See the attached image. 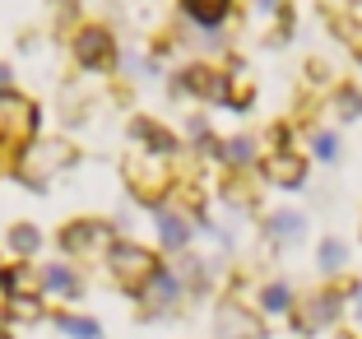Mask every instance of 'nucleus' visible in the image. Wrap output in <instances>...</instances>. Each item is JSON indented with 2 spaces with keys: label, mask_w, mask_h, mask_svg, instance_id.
I'll return each instance as SVG.
<instances>
[{
  "label": "nucleus",
  "mask_w": 362,
  "mask_h": 339,
  "mask_svg": "<svg viewBox=\"0 0 362 339\" xmlns=\"http://www.w3.org/2000/svg\"><path fill=\"white\" fill-rule=\"evenodd\" d=\"M107 260H112V275H117L121 284H153V279L163 275L158 260H153L144 246H135V242H112Z\"/></svg>",
  "instance_id": "f257e3e1"
},
{
  "label": "nucleus",
  "mask_w": 362,
  "mask_h": 339,
  "mask_svg": "<svg viewBox=\"0 0 362 339\" xmlns=\"http://www.w3.org/2000/svg\"><path fill=\"white\" fill-rule=\"evenodd\" d=\"M107 223L98 219H79V223H65V233H61V246L70 255H98V251H112V242H107Z\"/></svg>",
  "instance_id": "f03ea898"
},
{
  "label": "nucleus",
  "mask_w": 362,
  "mask_h": 339,
  "mask_svg": "<svg viewBox=\"0 0 362 339\" xmlns=\"http://www.w3.org/2000/svg\"><path fill=\"white\" fill-rule=\"evenodd\" d=\"M75 56H79V65H88V70L107 65V61H112V33L98 28V23L79 28V33H75Z\"/></svg>",
  "instance_id": "7ed1b4c3"
},
{
  "label": "nucleus",
  "mask_w": 362,
  "mask_h": 339,
  "mask_svg": "<svg viewBox=\"0 0 362 339\" xmlns=\"http://www.w3.org/2000/svg\"><path fill=\"white\" fill-rule=\"evenodd\" d=\"M265 177L274 181V186H302V177H307V163H302L298 154H274V159L265 163Z\"/></svg>",
  "instance_id": "20e7f679"
},
{
  "label": "nucleus",
  "mask_w": 362,
  "mask_h": 339,
  "mask_svg": "<svg viewBox=\"0 0 362 339\" xmlns=\"http://www.w3.org/2000/svg\"><path fill=\"white\" fill-rule=\"evenodd\" d=\"M177 88H191V93H204V98H223V74H214L209 65H191V70L177 79Z\"/></svg>",
  "instance_id": "39448f33"
},
{
  "label": "nucleus",
  "mask_w": 362,
  "mask_h": 339,
  "mask_svg": "<svg viewBox=\"0 0 362 339\" xmlns=\"http://www.w3.org/2000/svg\"><path fill=\"white\" fill-rule=\"evenodd\" d=\"M334 311H339V297H330V293L307 297V302H302V316H298V330H316V326H325V321H334Z\"/></svg>",
  "instance_id": "423d86ee"
},
{
  "label": "nucleus",
  "mask_w": 362,
  "mask_h": 339,
  "mask_svg": "<svg viewBox=\"0 0 362 339\" xmlns=\"http://www.w3.org/2000/svg\"><path fill=\"white\" fill-rule=\"evenodd\" d=\"M153 219H158V233L168 246H186L191 242V223L181 219L177 209H168V205H153Z\"/></svg>",
  "instance_id": "0eeeda50"
},
{
  "label": "nucleus",
  "mask_w": 362,
  "mask_h": 339,
  "mask_svg": "<svg viewBox=\"0 0 362 339\" xmlns=\"http://www.w3.org/2000/svg\"><path fill=\"white\" fill-rule=\"evenodd\" d=\"M130 135H135V144L153 149V154H172V149H177V135H172V130H163L158 121H135V126H130Z\"/></svg>",
  "instance_id": "6e6552de"
},
{
  "label": "nucleus",
  "mask_w": 362,
  "mask_h": 339,
  "mask_svg": "<svg viewBox=\"0 0 362 339\" xmlns=\"http://www.w3.org/2000/svg\"><path fill=\"white\" fill-rule=\"evenodd\" d=\"M228 5H233V0H181V10L191 14L195 23H204V28H214V23H223Z\"/></svg>",
  "instance_id": "1a4fd4ad"
},
{
  "label": "nucleus",
  "mask_w": 362,
  "mask_h": 339,
  "mask_svg": "<svg viewBox=\"0 0 362 339\" xmlns=\"http://www.w3.org/2000/svg\"><path fill=\"white\" fill-rule=\"evenodd\" d=\"M218 159L251 163V159H256V139H251V135H237V139H228V144H218Z\"/></svg>",
  "instance_id": "9d476101"
},
{
  "label": "nucleus",
  "mask_w": 362,
  "mask_h": 339,
  "mask_svg": "<svg viewBox=\"0 0 362 339\" xmlns=\"http://www.w3.org/2000/svg\"><path fill=\"white\" fill-rule=\"evenodd\" d=\"M52 159H65V144H42V149H37V172H28V177L33 181H47L56 168H61V163H52Z\"/></svg>",
  "instance_id": "9b49d317"
},
{
  "label": "nucleus",
  "mask_w": 362,
  "mask_h": 339,
  "mask_svg": "<svg viewBox=\"0 0 362 339\" xmlns=\"http://www.w3.org/2000/svg\"><path fill=\"white\" fill-rule=\"evenodd\" d=\"M269 233H274L279 242H298L302 219H298V214H274V219H269Z\"/></svg>",
  "instance_id": "f8f14e48"
},
{
  "label": "nucleus",
  "mask_w": 362,
  "mask_h": 339,
  "mask_svg": "<svg viewBox=\"0 0 362 339\" xmlns=\"http://www.w3.org/2000/svg\"><path fill=\"white\" fill-rule=\"evenodd\" d=\"M61 330L75 339H98L103 330H98V321H84V316H61Z\"/></svg>",
  "instance_id": "ddd939ff"
},
{
  "label": "nucleus",
  "mask_w": 362,
  "mask_h": 339,
  "mask_svg": "<svg viewBox=\"0 0 362 339\" xmlns=\"http://www.w3.org/2000/svg\"><path fill=\"white\" fill-rule=\"evenodd\" d=\"M47 288H56V293H75V275H70V270H65V265H52V270H47Z\"/></svg>",
  "instance_id": "4468645a"
},
{
  "label": "nucleus",
  "mask_w": 362,
  "mask_h": 339,
  "mask_svg": "<svg viewBox=\"0 0 362 339\" xmlns=\"http://www.w3.org/2000/svg\"><path fill=\"white\" fill-rule=\"evenodd\" d=\"M10 237H14V246H19V251H37V246H42V233H37V228H28V223H19Z\"/></svg>",
  "instance_id": "2eb2a0df"
},
{
  "label": "nucleus",
  "mask_w": 362,
  "mask_h": 339,
  "mask_svg": "<svg viewBox=\"0 0 362 339\" xmlns=\"http://www.w3.org/2000/svg\"><path fill=\"white\" fill-rule=\"evenodd\" d=\"M260 302H265V311H284L288 307V284H269L260 293Z\"/></svg>",
  "instance_id": "dca6fc26"
},
{
  "label": "nucleus",
  "mask_w": 362,
  "mask_h": 339,
  "mask_svg": "<svg viewBox=\"0 0 362 339\" xmlns=\"http://www.w3.org/2000/svg\"><path fill=\"white\" fill-rule=\"evenodd\" d=\"M5 288L19 297V293H28V288H37V279H33L28 270H10V275H5Z\"/></svg>",
  "instance_id": "f3484780"
},
{
  "label": "nucleus",
  "mask_w": 362,
  "mask_h": 339,
  "mask_svg": "<svg viewBox=\"0 0 362 339\" xmlns=\"http://www.w3.org/2000/svg\"><path fill=\"white\" fill-rule=\"evenodd\" d=\"M320 265H325V270H339L344 265V246L339 242H325V246H320Z\"/></svg>",
  "instance_id": "a211bd4d"
},
{
  "label": "nucleus",
  "mask_w": 362,
  "mask_h": 339,
  "mask_svg": "<svg viewBox=\"0 0 362 339\" xmlns=\"http://www.w3.org/2000/svg\"><path fill=\"white\" fill-rule=\"evenodd\" d=\"M316 154H320V159H334V154H339L334 135H316Z\"/></svg>",
  "instance_id": "6ab92c4d"
},
{
  "label": "nucleus",
  "mask_w": 362,
  "mask_h": 339,
  "mask_svg": "<svg viewBox=\"0 0 362 339\" xmlns=\"http://www.w3.org/2000/svg\"><path fill=\"white\" fill-rule=\"evenodd\" d=\"M339 112H344V117H358V112H362V98L358 93H344L339 98Z\"/></svg>",
  "instance_id": "aec40b11"
},
{
  "label": "nucleus",
  "mask_w": 362,
  "mask_h": 339,
  "mask_svg": "<svg viewBox=\"0 0 362 339\" xmlns=\"http://www.w3.org/2000/svg\"><path fill=\"white\" fill-rule=\"evenodd\" d=\"M0 84H10V70H5V65H0Z\"/></svg>",
  "instance_id": "412c9836"
},
{
  "label": "nucleus",
  "mask_w": 362,
  "mask_h": 339,
  "mask_svg": "<svg viewBox=\"0 0 362 339\" xmlns=\"http://www.w3.org/2000/svg\"><path fill=\"white\" fill-rule=\"evenodd\" d=\"M0 339H10V335H5V330H0Z\"/></svg>",
  "instance_id": "4be33fe9"
},
{
  "label": "nucleus",
  "mask_w": 362,
  "mask_h": 339,
  "mask_svg": "<svg viewBox=\"0 0 362 339\" xmlns=\"http://www.w3.org/2000/svg\"><path fill=\"white\" fill-rule=\"evenodd\" d=\"M358 56H362V52H358Z\"/></svg>",
  "instance_id": "5701e85b"
}]
</instances>
